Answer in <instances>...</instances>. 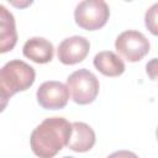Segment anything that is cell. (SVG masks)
I'll list each match as a JSON object with an SVG mask.
<instances>
[{
	"label": "cell",
	"instance_id": "obj_5",
	"mask_svg": "<svg viewBox=\"0 0 158 158\" xmlns=\"http://www.w3.org/2000/svg\"><path fill=\"white\" fill-rule=\"evenodd\" d=\"M115 48L128 62H138L149 52V41L142 32L127 30L117 36Z\"/></svg>",
	"mask_w": 158,
	"mask_h": 158
},
{
	"label": "cell",
	"instance_id": "obj_13",
	"mask_svg": "<svg viewBox=\"0 0 158 158\" xmlns=\"http://www.w3.org/2000/svg\"><path fill=\"white\" fill-rule=\"evenodd\" d=\"M146 72L151 80L158 83V58H152L146 64Z\"/></svg>",
	"mask_w": 158,
	"mask_h": 158
},
{
	"label": "cell",
	"instance_id": "obj_11",
	"mask_svg": "<svg viewBox=\"0 0 158 158\" xmlns=\"http://www.w3.org/2000/svg\"><path fill=\"white\" fill-rule=\"evenodd\" d=\"M94 67L106 77H118L125 72L123 60L111 51L99 52L94 57Z\"/></svg>",
	"mask_w": 158,
	"mask_h": 158
},
{
	"label": "cell",
	"instance_id": "obj_6",
	"mask_svg": "<svg viewBox=\"0 0 158 158\" xmlns=\"http://www.w3.org/2000/svg\"><path fill=\"white\" fill-rule=\"evenodd\" d=\"M69 89L65 84L56 80H48L37 89V101L47 110L63 109L69 100Z\"/></svg>",
	"mask_w": 158,
	"mask_h": 158
},
{
	"label": "cell",
	"instance_id": "obj_2",
	"mask_svg": "<svg viewBox=\"0 0 158 158\" xmlns=\"http://www.w3.org/2000/svg\"><path fill=\"white\" fill-rule=\"evenodd\" d=\"M36 78L35 69L23 60L12 59L7 62L0 70V96L2 109L6 100L19 91L28 89Z\"/></svg>",
	"mask_w": 158,
	"mask_h": 158
},
{
	"label": "cell",
	"instance_id": "obj_16",
	"mask_svg": "<svg viewBox=\"0 0 158 158\" xmlns=\"http://www.w3.org/2000/svg\"><path fill=\"white\" fill-rule=\"evenodd\" d=\"M63 158H74V157H68V156H65V157H63Z\"/></svg>",
	"mask_w": 158,
	"mask_h": 158
},
{
	"label": "cell",
	"instance_id": "obj_1",
	"mask_svg": "<svg viewBox=\"0 0 158 158\" xmlns=\"http://www.w3.org/2000/svg\"><path fill=\"white\" fill-rule=\"evenodd\" d=\"M72 123L64 117H48L31 133L30 144L38 158H53L64 146H68Z\"/></svg>",
	"mask_w": 158,
	"mask_h": 158
},
{
	"label": "cell",
	"instance_id": "obj_8",
	"mask_svg": "<svg viewBox=\"0 0 158 158\" xmlns=\"http://www.w3.org/2000/svg\"><path fill=\"white\" fill-rule=\"evenodd\" d=\"M23 56L36 63H48L54 54L53 44L43 37H31L22 48Z\"/></svg>",
	"mask_w": 158,
	"mask_h": 158
},
{
	"label": "cell",
	"instance_id": "obj_10",
	"mask_svg": "<svg viewBox=\"0 0 158 158\" xmlns=\"http://www.w3.org/2000/svg\"><path fill=\"white\" fill-rule=\"evenodd\" d=\"M17 42V33L15 27V19L12 14L0 5V52L11 51Z\"/></svg>",
	"mask_w": 158,
	"mask_h": 158
},
{
	"label": "cell",
	"instance_id": "obj_3",
	"mask_svg": "<svg viewBox=\"0 0 158 158\" xmlns=\"http://www.w3.org/2000/svg\"><path fill=\"white\" fill-rule=\"evenodd\" d=\"M67 86L72 99L79 105L93 102L99 94V80L94 73L88 69H79L73 72L67 79Z\"/></svg>",
	"mask_w": 158,
	"mask_h": 158
},
{
	"label": "cell",
	"instance_id": "obj_9",
	"mask_svg": "<svg viewBox=\"0 0 158 158\" xmlns=\"http://www.w3.org/2000/svg\"><path fill=\"white\" fill-rule=\"evenodd\" d=\"M95 132L85 122H73L68 147L74 152H86L95 144Z\"/></svg>",
	"mask_w": 158,
	"mask_h": 158
},
{
	"label": "cell",
	"instance_id": "obj_12",
	"mask_svg": "<svg viewBox=\"0 0 158 158\" xmlns=\"http://www.w3.org/2000/svg\"><path fill=\"white\" fill-rule=\"evenodd\" d=\"M144 23H146V27L148 28V31L152 35L158 36V2L153 4L146 11Z\"/></svg>",
	"mask_w": 158,
	"mask_h": 158
},
{
	"label": "cell",
	"instance_id": "obj_4",
	"mask_svg": "<svg viewBox=\"0 0 158 158\" xmlns=\"http://www.w3.org/2000/svg\"><path fill=\"white\" fill-rule=\"evenodd\" d=\"M109 16V6L102 0H84L77 5L74 11L77 25L88 31L101 28L107 22Z\"/></svg>",
	"mask_w": 158,
	"mask_h": 158
},
{
	"label": "cell",
	"instance_id": "obj_15",
	"mask_svg": "<svg viewBox=\"0 0 158 158\" xmlns=\"http://www.w3.org/2000/svg\"><path fill=\"white\" fill-rule=\"evenodd\" d=\"M156 136H157V139H158V127H157V130H156Z\"/></svg>",
	"mask_w": 158,
	"mask_h": 158
},
{
	"label": "cell",
	"instance_id": "obj_7",
	"mask_svg": "<svg viewBox=\"0 0 158 158\" xmlns=\"http://www.w3.org/2000/svg\"><path fill=\"white\" fill-rule=\"evenodd\" d=\"M90 49L89 41L83 36H72L63 40L58 48L57 56L63 64H77L85 59Z\"/></svg>",
	"mask_w": 158,
	"mask_h": 158
},
{
	"label": "cell",
	"instance_id": "obj_14",
	"mask_svg": "<svg viewBox=\"0 0 158 158\" xmlns=\"http://www.w3.org/2000/svg\"><path fill=\"white\" fill-rule=\"evenodd\" d=\"M107 158H138V157H137V154H135V153L131 152V151H125V149H122V151H117V152L111 153Z\"/></svg>",
	"mask_w": 158,
	"mask_h": 158
}]
</instances>
